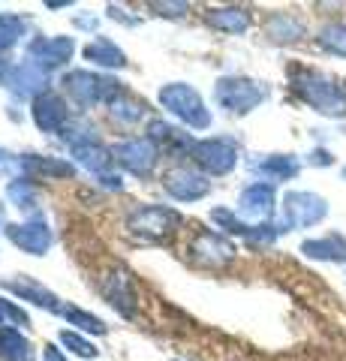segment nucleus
Returning a JSON list of instances; mask_svg holds the SVG:
<instances>
[{
  "label": "nucleus",
  "instance_id": "obj_1",
  "mask_svg": "<svg viewBox=\"0 0 346 361\" xmlns=\"http://www.w3.org/2000/svg\"><path fill=\"white\" fill-rule=\"evenodd\" d=\"M292 90L310 109H316L319 115L346 118V90L334 78H326L310 70H298L292 75Z\"/></svg>",
  "mask_w": 346,
  "mask_h": 361
},
{
  "label": "nucleus",
  "instance_id": "obj_2",
  "mask_svg": "<svg viewBox=\"0 0 346 361\" xmlns=\"http://www.w3.org/2000/svg\"><path fill=\"white\" fill-rule=\"evenodd\" d=\"M328 202L316 193H289L283 199V232L295 229V226H314L326 220Z\"/></svg>",
  "mask_w": 346,
  "mask_h": 361
},
{
  "label": "nucleus",
  "instance_id": "obj_3",
  "mask_svg": "<svg viewBox=\"0 0 346 361\" xmlns=\"http://www.w3.org/2000/svg\"><path fill=\"white\" fill-rule=\"evenodd\" d=\"M217 97L229 111L244 115V111H250V109H256L262 103V99L268 97V90L262 85H256V82H247V78H226V82H220Z\"/></svg>",
  "mask_w": 346,
  "mask_h": 361
},
{
  "label": "nucleus",
  "instance_id": "obj_4",
  "mask_svg": "<svg viewBox=\"0 0 346 361\" xmlns=\"http://www.w3.org/2000/svg\"><path fill=\"white\" fill-rule=\"evenodd\" d=\"M196 157H199V163H202L205 169L223 175V172H229V169L235 166L238 148L232 142H226V139H214V142H202V145H199Z\"/></svg>",
  "mask_w": 346,
  "mask_h": 361
},
{
  "label": "nucleus",
  "instance_id": "obj_5",
  "mask_svg": "<svg viewBox=\"0 0 346 361\" xmlns=\"http://www.w3.org/2000/svg\"><path fill=\"white\" fill-rule=\"evenodd\" d=\"M238 211L250 220H268L274 214V187L271 184H253L241 193Z\"/></svg>",
  "mask_w": 346,
  "mask_h": 361
},
{
  "label": "nucleus",
  "instance_id": "obj_6",
  "mask_svg": "<svg viewBox=\"0 0 346 361\" xmlns=\"http://www.w3.org/2000/svg\"><path fill=\"white\" fill-rule=\"evenodd\" d=\"M163 103L172 106L178 115L187 118L190 123H196V127H205V123H208V115L202 111V99L196 97V90H190V87H169L163 94Z\"/></svg>",
  "mask_w": 346,
  "mask_h": 361
},
{
  "label": "nucleus",
  "instance_id": "obj_7",
  "mask_svg": "<svg viewBox=\"0 0 346 361\" xmlns=\"http://www.w3.org/2000/svg\"><path fill=\"white\" fill-rule=\"evenodd\" d=\"M301 253L310 259H322V262H346V238L326 235V238H316V241H304Z\"/></svg>",
  "mask_w": 346,
  "mask_h": 361
},
{
  "label": "nucleus",
  "instance_id": "obj_8",
  "mask_svg": "<svg viewBox=\"0 0 346 361\" xmlns=\"http://www.w3.org/2000/svg\"><path fill=\"white\" fill-rule=\"evenodd\" d=\"M268 37H271L274 42H295L304 37V25L295 18V16H289V13H274L271 18H268Z\"/></svg>",
  "mask_w": 346,
  "mask_h": 361
},
{
  "label": "nucleus",
  "instance_id": "obj_9",
  "mask_svg": "<svg viewBox=\"0 0 346 361\" xmlns=\"http://www.w3.org/2000/svg\"><path fill=\"white\" fill-rule=\"evenodd\" d=\"M256 169L271 178V180H286V178H295L298 175V160L295 157H286V154H274V157H265L262 163H256Z\"/></svg>",
  "mask_w": 346,
  "mask_h": 361
},
{
  "label": "nucleus",
  "instance_id": "obj_10",
  "mask_svg": "<svg viewBox=\"0 0 346 361\" xmlns=\"http://www.w3.org/2000/svg\"><path fill=\"white\" fill-rule=\"evenodd\" d=\"M319 45L328 54H338V58H346V25H328L319 30Z\"/></svg>",
  "mask_w": 346,
  "mask_h": 361
},
{
  "label": "nucleus",
  "instance_id": "obj_11",
  "mask_svg": "<svg viewBox=\"0 0 346 361\" xmlns=\"http://www.w3.org/2000/svg\"><path fill=\"white\" fill-rule=\"evenodd\" d=\"M9 235H13L16 244H21L25 250H33V253H37V250H46V244H49V235H46V229H42V226H25L21 232L13 229Z\"/></svg>",
  "mask_w": 346,
  "mask_h": 361
},
{
  "label": "nucleus",
  "instance_id": "obj_12",
  "mask_svg": "<svg viewBox=\"0 0 346 361\" xmlns=\"http://www.w3.org/2000/svg\"><path fill=\"white\" fill-rule=\"evenodd\" d=\"M214 25L223 30H232V33H241L250 27V13L247 9H223L220 16H214Z\"/></svg>",
  "mask_w": 346,
  "mask_h": 361
},
{
  "label": "nucleus",
  "instance_id": "obj_13",
  "mask_svg": "<svg viewBox=\"0 0 346 361\" xmlns=\"http://www.w3.org/2000/svg\"><path fill=\"white\" fill-rule=\"evenodd\" d=\"M87 58H94L99 63H124L121 61V51L109 49V45H91V49H87Z\"/></svg>",
  "mask_w": 346,
  "mask_h": 361
},
{
  "label": "nucleus",
  "instance_id": "obj_14",
  "mask_svg": "<svg viewBox=\"0 0 346 361\" xmlns=\"http://www.w3.org/2000/svg\"><path fill=\"white\" fill-rule=\"evenodd\" d=\"M310 163H316V166H328V163H331V157H328V151H314V154H310Z\"/></svg>",
  "mask_w": 346,
  "mask_h": 361
},
{
  "label": "nucleus",
  "instance_id": "obj_15",
  "mask_svg": "<svg viewBox=\"0 0 346 361\" xmlns=\"http://www.w3.org/2000/svg\"><path fill=\"white\" fill-rule=\"evenodd\" d=\"M46 358H49V361H61V358H58V353H49Z\"/></svg>",
  "mask_w": 346,
  "mask_h": 361
},
{
  "label": "nucleus",
  "instance_id": "obj_16",
  "mask_svg": "<svg viewBox=\"0 0 346 361\" xmlns=\"http://www.w3.org/2000/svg\"><path fill=\"white\" fill-rule=\"evenodd\" d=\"M343 178H346V169H343Z\"/></svg>",
  "mask_w": 346,
  "mask_h": 361
}]
</instances>
